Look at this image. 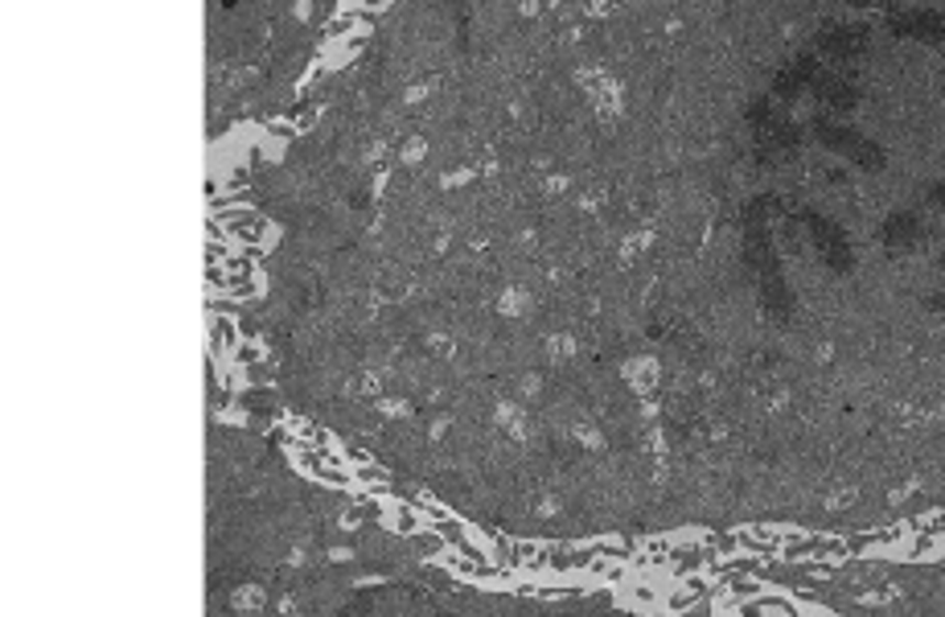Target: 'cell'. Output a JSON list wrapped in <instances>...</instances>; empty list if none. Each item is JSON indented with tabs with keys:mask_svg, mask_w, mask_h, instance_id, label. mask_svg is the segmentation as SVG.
<instances>
[{
	"mask_svg": "<svg viewBox=\"0 0 945 617\" xmlns=\"http://www.w3.org/2000/svg\"><path fill=\"white\" fill-rule=\"evenodd\" d=\"M744 252H748V264L757 272L760 293H765V305L773 313H790V288H785V276H781V264L773 255V239H769V202L760 198L748 210V235H744Z\"/></svg>",
	"mask_w": 945,
	"mask_h": 617,
	"instance_id": "6da1fadb",
	"label": "cell"
},
{
	"mask_svg": "<svg viewBox=\"0 0 945 617\" xmlns=\"http://www.w3.org/2000/svg\"><path fill=\"white\" fill-rule=\"evenodd\" d=\"M810 132H814L826 148H835L838 157H847L851 165H859V169H883V161H888L880 144H871L868 136H859L855 128H843V124H835V120H822L818 115V120L810 124Z\"/></svg>",
	"mask_w": 945,
	"mask_h": 617,
	"instance_id": "7a4b0ae2",
	"label": "cell"
},
{
	"mask_svg": "<svg viewBox=\"0 0 945 617\" xmlns=\"http://www.w3.org/2000/svg\"><path fill=\"white\" fill-rule=\"evenodd\" d=\"M798 222L806 227L810 243H814V252H818V260L826 264V268L831 272L851 268L855 264L851 243H847V231H843L838 222H831L826 214H818V210H798Z\"/></svg>",
	"mask_w": 945,
	"mask_h": 617,
	"instance_id": "3957f363",
	"label": "cell"
},
{
	"mask_svg": "<svg viewBox=\"0 0 945 617\" xmlns=\"http://www.w3.org/2000/svg\"><path fill=\"white\" fill-rule=\"evenodd\" d=\"M888 30L900 37H913L925 46L945 49V13L942 9H892L888 13Z\"/></svg>",
	"mask_w": 945,
	"mask_h": 617,
	"instance_id": "277c9868",
	"label": "cell"
},
{
	"mask_svg": "<svg viewBox=\"0 0 945 617\" xmlns=\"http://www.w3.org/2000/svg\"><path fill=\"white\" fill-rule=\"evenodd\" d=\"M868 30L864 25H826L818 33V46L835 58V63H855V58H864L868 54Z\"/></svg>",
	"mask_w": 945,
	"mask_h": 617,
	"instance_id": "5b68a950",
	"label": "cell"
},
{
	"mask_svg": "<svg viewBox=\"0 0 945 617\" xmlns=\"http://www.w3.org/2000/svg\"><path fill=\"white\" fill-rule=\"evenodd\" d=\"M921 235H925V219H921L916 210H897V214H888V222H883V231H880L888 252H909V247L921 243Z\"/></svg>",
	"mask_w": 945,
	"mask_h": 617,
	"instance_id": "8992f818",
	"label": "cell"
},
{
	"mask_svg": "<svg viewBox=\"0 0 945 617\" xmlns=\"http://www.w3.org/2000/svg\"><path fill=\"white\" fill-rule=\"evenodd\" d=\"M810 91H814V99H822L826 108H835V111H851L855 103H859V91H855L851 82L838 79V75H822V70L810 79Z\"/></svg>",
	"mask_w": 945,
	"mask_h": 617,
	"instance_id": "52a82bcc",
	"label": "cell"
},
{
	"mask_svg": "<svg viewBox=\"0 0 945 617\" xmlns=\"http://www.w3.org/2000/svg\"><path fill=\"white\" fill-rule=\"evenodd\" d=\"M818 75V66H814V58H798V63H790L781 75H777L773 82V99L777 103H793V96L798 91H810V79Z\"/></svg>",
	"mask_w": 945,
	"mask_h": 617,
	"instance_id": "ba28073f",
	"label": "cell"
},
{
	"mask_svg": "<svg viewBox=\"0 0 945 617\" xmlns=\"http://www.w3.org/2000/svg\"><path fill=\"white\" fill-rule=\"evenodd\" d=\"M925 202L937 206V210H945V181H937V186H930V194H925Z\"/></svg>",
	"mask_w": 945,
	"mask_h": 617,
	"instance_id": "9c48e42d",
	"label": "cell"
},
{
	"mask_svg": "<svg viewBox=\"0 0 945 617\" xmlns=\"http://www.w3.org/2000/svg\"><path fill=\"white\" fill-rule=\"evenodd\" d=\"M930 305H933V309H945V293H933V301H930Z\"/></svg>",
	"mask_w": 945,
	"mask_h": 617,
	"instance_id": "30bf717a",
	"label": "cell"
},
{
	"mask_svg": "<svg viewBox=\"0 0 945 617\" xmlns=\"http://www.w3.org/2000/svg\"><path fill=\"white\" fill-rule=\"evenodd\" d=\"M851 4H880V0H851ZM883 4H900V0H883Z\"/></svg>",
	"mask_w": 945,
	"mask_h": 617,
	"instance_id": "8fae6325",
	"label": "cell"
}]
</instances>
